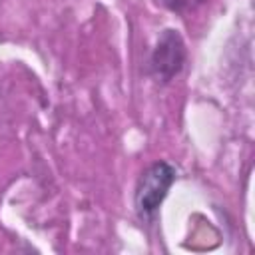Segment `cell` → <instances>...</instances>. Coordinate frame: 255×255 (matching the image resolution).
<instances>
[{
    "label": "cell",
    "mask_w": 255,
    "mask_h": 255,
    "mask_svg": "<svg viewBox=\"0 0 255 255\" xmlns=\"http://www.w3.org/2000/svg\"><path fill=\"white\" fill-rule=\"evenodd\" d=\"M177 179V169L169 161L151 163L137 179L133 191V207L141 221L151 223Z\"/></svg>",
    "instance_id": "obj_1"
},
{
    "label": "cell",
    "mask_w": 255,
    "mask_h": 255,
    "mask_svg": "<svg viewBox=\"0 0 255 255\" xmlns=\"http://www.w3.org/2000/svg\"><path fill=\"white\" fill-rule=\"evenodd\" d=\"M205 0H157V4H161L163 8L175 12V14H185L195 10L197 6H201Z\"/></svg>",
    "instance_id": "obj_3"
},
{
    "label": "cell",
    "mask_w": 255,
    "mask_h": 255,
    "mask_svg": "<svg viewBox=\"0 0 255 255\" xmlns=\"http://www.w3.org/2000/svg\"><path fill=\"white\" fill-rule=\"evenodd\" d=\"M187 58L185 42L173 28H165L149 56V74L161 84H169L181 70Z\"/></svg>",
    "instance_id": "obj_2"
}]
</instances>
